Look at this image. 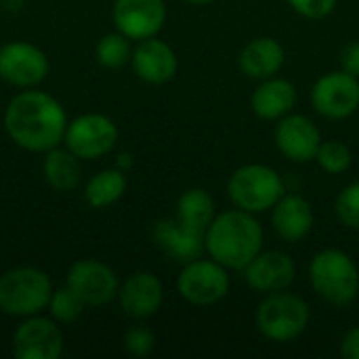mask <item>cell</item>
I'll use <instances>...</instances> for the list:
<instances>
[{
  "label": "cell",
  "instance_id": "ba28073f",
  "mask_svg": "<svg viewBox=\"0 0 359 359\" xmlns=\"http://www.w3.org/2000/svg\"><path fill=\"white\" fill-rule=\"evenodd\" d=\"M63 143L80 160H97L116 147L118 126L105 114H82L67 124Z\"/></svg>",
  "mask_w": 359,
  "mask_h": 359
},
{
  "label": "cell",
  "instance_id": "d6986e66",
  "mask_svg": "<svg viewBox=\"0 0 359 359\" xmlns=\"http://www.w3.org/2000/svg\"><path fill=\"white\" fill-rule=\"evenodd\" d=\"M271 210V225L284 242H301L311 233L313 208L301 194H284Z\"/></svg>",
  "mask_w": 359,
  "mask_h": 359
},
{
  "label": "cell",
  "instance_id": "cb8c5ba5",
  "mask_svg": "<svg viewBox=\"0 0 359 359\" xmlns=\"http://www.w3.org/2000/svg\"><path fill=\"white\" fill-rule=\"evenodd\" d=\"M126 175L120 168H105L93 175L84 187V200L93 208H109L126 194Z\"/></svg>",
  "mask_w": 359,
  "mask_h": 359
},
{
  "label": "cell",
  "instance_id": "83f0119b",
  "mask_svg": "<svg viewBox=\"0 0 359 359\" xmlns=\"http://www.w3.org/2000/svg\"><path fill=\"white\" fill-rule=\"evenodd\" d=\"M334 212L339 221L349 227V229H359V181L349 183L334 202Z\"/></svg>",
  "mask_w": 359,
  "mask_h": 359
},
{
  "label": "cell",
  "instance_id": "4dcf8cb0",
  "mask_svg": "<svg viewBox=\"0 0 359 359\" xmlns=\"http://www.w3.org/2000/svg\"><path fill=\"white\" fill-rule=\"evenodd\" d=\"M341 65L347 74L359 78V40L349 42L343 50H341Z\"/></svg>",
  "mask_w": 359,
  "mask_h": 359
},
{
  "label": "cell",
  "instance_id": "6da1fadb",
  "mask_svg": "<svg viewBox=\"0 0 359 359\" xmlns=\"http://www.w3.org/2000/svg\"><path fill=\"white\" fill-rule=\"evenodd\" d=\"M67 124L65 107L44 90H23L4 109V128L11 141L36 154L61 145Z\"/></svg>",
  "mask_w": 359,
  "mask_h": 359
},
{
  "label": "cell",
  "instance_id": "52a82bcc",
  "mask_svg": "<svg viewBox=\"0 0 359 359\" xmlns=\"http://www.w3.org/2000/svg\"><path fill=\"white\" fill-rule=\"evenodd\" d=\"M231 280L229 269L217 263L215 259H196L185 263L179 273L177 290L179 294L198 307H208L223 301L229 292Z\"/></svg>",
  "mask_w": 359,
  "mask_h": 359
},
{
  "label": "cell",
  "instance_id": "9c48e42d",
  "mask_svg": "<svg viewBox=\"0 0 359 359\" xmlns=\"http://www.w3.org/2000/svg\"><path fill=\"white\" fill-rule=\"evenodd\" d=\"M313 109L328 120H345L359 109V78L345 69L324 74L311 88Z\"/></svg>",
  "mask_w": 359,
  "mask_h": 359
},
{
  "label": "cell",
  "instance_id": "ac0fdd59",
  "mask_svg": "<svg viewBox=\"0 0 359 359\" xmlns=\"http://www.w3.org/2000/svg\"><path fill=\"white\" fill-rule=\"evenodd\" d=\"M151 238H154L156 246L168 259L183 263V265L200 259L202 252L206 250L204 233L183 225L177 217L175 219H160L151 229Z\"/></svg>",
  "mask_w": 359,
  "mask_h": 359
},
{
  "label": "cell",
  "instance_id": "ffe728a7",
  "mask_svg": "<svg viewBox=\"0 0 359 359\" xmlns=\"http://www.w3.org/2000/svg\"><path fill=\"white\" fill-rule=\"evenodd\" d=\"M297 105V88L290 80L271 76L261 80L250 97V107L261 120H280Z\"/></svg>",
  "mask_w": 359,
  "mask_h": 359
},
{
  "label": "cell",
  "instance_id": "8fae6325",
  "mask_svg": "<svg viewBox=\"0 0 359 359\" xmlns=\"http://www.w3.org/2000/svg\"><path fill=\"white\" fill-rule=\"evenodd\" d=\"M63 345L65 339L57 322L40 313L23 318L13 332V355L17 359H59Z\"/></svg>",
  "mask_w": 359,
  "mask_h": 359
},
{
  "label": "cell",
  "instance_id": "f546056e",
  "mask_svg": "<svg viewBox=\"0 0 359 359\" xmlns=\"http://www.w3.org/2000/svg\"><path fill=\"white\" fill-rule=\"evenodd\" d=\"M339 0H288L294 13L307 19H324L328 17Z\"/></svg>",
  "mask_w": 359,
  "mask_h": 359
},
{
  "label": "cell",
  "instance_id": "603a6c76",
  "mask_svg": "<svg viewBox=\"0 0 359 359\" xmlns=\"http://www.w3.org/2000/svg\"><path fill=\"white\" fill-rule=\"evenodd\" d=\"M215 217H217L215 200L206 189L191 187V189H185L179 196V200H177V219L183 225L206 233V229H208V225L212 223Z\"/></svg>",
  "mask_w": 359,
  "mask_h": 359
},
{
  "label": "cell",
  "instance_id": "4316f807",
  "mask_svg": "<svg viewBox=\"0 0 359 359\" xmlns=\"http://www.w3.org/2000/svg\"><path fill=\"white\" fill-rule=\"evenodd\" d=\"M316 162L328 175H343L345 170H349V166L353 162V154L343 141L328 139V141H322L318 156H316Z\"/></svg>",
  "mask_w": 359,
  "mask_h": 359
},
{
  "label": "cell",
  "instance_id": "2e32d148",
  "mask_svg": "<svg viewBox=\"0 0 359 359\" xmlns=\"http://www.w3.org/2000/svg\"><path fill=\"white\" fill-rule=\"evenodd\" d=\"M164 301L162 282L149 271H137L124 280L118 290L120 309L133 320H145L158 313Z\"/></svg>",
  "mask_w": 359,
  "mask_h": 359
},
{
  "label": "cell",
  "instance_id": "9a60e30c",
  "mask_svg": "<svg viewBox=\"0 0 359 359\" xmlns=\"http://www.w3.org/2000/svg\"><path fill=\"white\" fill-rule=\"evenodd\" d=\"M242 271L248 288L261 294H273L286 290L297 276L294 261L290 259V255L282 250H267V252L261 250Z\"/></svg>",
  "mask_w": 359,
  "mask_h": 359
},
{
  "label": "cell",
  "instance_id": "277c9868",
  "mask_svg": "<svg viewBox=\"0 0 359 359\" xmlns=\"http://www.w3.org/2000/svg\"><path fill=\"white\" fill-rule=\"evenodd\" d=\"M50 278L36 267H15L0 276V311L11 318H29L48 309Z\"/></svg>",
  "mask_w": 359,
  "mask_h": 359
},
{
  "label": "cell",
  "instance_id": "4fadbf2b",
  "mask_svg": "<svg viewBox=\"0 0 359 359\" xmlns=\"http://www.w3.org/2000/svg\"><path fill=\"white\" fill-rule=\"evenodd\" d=\"M111 19L116 29L130 40L154 38L166 23V4L164 0H116Z\"/></svg>",
  "mask_w": 359,
  "mask_h": 359
},
{
  "label": "cell",
  "instance_id": "44dd1931",
  "mask_svg": "<svg viewBox=\"0 0 359 359\" xmlns=\"http://www.w3.org/2000/svg\"><path fill=\"white\" fill-rule=\"evenodd\" d=\"M284 59H286V53H284V46L280 44V40L261 36V38L250 40L242 48L238 63H240V69L248 78L265 80V78L276 76L282 69Z\"/></svg>",
  "mask_w": 359,
  "mask_h": 359
},
{
  "label": "cell",
  "instance_id": "e0dca14e",
  "mask_svg": "<svg viewBox=\"0 0 359 359\" xmlns=\"http://www.w3.org/2000/svg\"><path fill=\"white\" fill-rule=\"evenodd\" d=\"M130 63L135 74L149 84L170 82L179 69V59L172 46L164 40H158L156 36L139 40V44L133 48Z\"/></svg>",
  "mask_w": 359,
  "mask_h": 359
},
{
  "label": "cell",
  "instance_id": "30bf717a",
  "mask_svg": "<svg viewBox=\"0 0 359 359\" xmlns=\"http://www.w3.org/2000/svg\"><path fill=\"white\" fill-rule=\"evenodd\" d=\"M50 72L48 57L36 44L13 40L0 46V80L17 88H34Z\"/></svg>",
  "mask_w": 359,
  "mask_h": 359
},
{
  "label": "cell",
  "instance_id": "1f68e13d",
  "mask_svg": "<svg viewBox=\"0 0 359 359\" xmlns=\"http://www.w3.org/2000/svg\"><path fill=\"white\" fill-rule=\"evenodd\" d=\"M341 355L345 359H359V326L351 328L341 341Z\"/></svg>",
  "mask_w": 359,
  "mask_h": 359
},
{
  "label": "cell",
  "instance_id": "836d02e7",
  "mask_svg": "<svg viewBox=\"0 0 359 359\" xmlns=\"http://www.w3.org/2000/svg\"><path fill=\"white\" fill-rule=\"evenodd\" d=\"M185 2H191V4H210L215 0H185Z\"/></svg>",
  "mask_w": 359,
  "mask_h": 359
},
{
  "label": "cell",
  "instance_id": "8992f818",
  "mask_svg": "<svg viewBox=\"0 0 359 359\" xmlns=\"http://www.w3.org/2000/svg\"><path fill=\"white\" fill-rule=\"evenodd\" d=\"M311 313L307 303L286 290L267 294L257 307V328L273 343H288L299 339L309 326Z\"/></svg>",
  "mask_w": 359,
  "mask_h": 359
},
{
  "label": "cell",
  "instance_id": "7a4b0ae2",
  "mask_svg": "<svg viewBox=\"0 0 359 359\" xmlns=\"http://www.w3.org/2000/svg\"><path fill=\"white\" fill-rule=\"evenodd\" d=\"M263 240L261 223L240 208L217 215L204 233L206 252L229 271H242L263 250Z\"/></svg>",
  "mask_w": 359,
  "mask_h": 359
},
{
  "label": "cell",
  "instance_id": "f1b7e54d",
  "mask_svg": "<svg viewBox=\"0 0 359 359\" xmlns=\"http://www.w3.org/2000/svg\"><path fill=\"white\" fill-rule=\"evenodd\" d=\"M124 351L133 358H147L156 347V337L145 326H133L124 334Z\"/></svg>",
  "mask_w": 359,
  "mask_h": 359
},
{
  "label": "cell",
  "instance_id": "d4e9b609",
  "mask_svg": "<svg viewBox=\"0 0 359 359\" xmlns=\"http://www.w3.org/2000/svg\"><path fill=\"white\" fill-rule=\"evenodd\" d=\"M133 57V46H130V38H126L122 32H114V34H105L97 46H95V59L99 65L107 67V69H120L124 67Z\"/></svg>",
  "mask_w": 359,
  "mask_h": 359
},
{
  "label": "cell",
  "instance_id": "7c38bea8",
  "mask_svg": "<svg viewBox=\"0 0 359 359\" xmlns=\"http://www.w3.org/2000/svg\"><path fill=\"white\" fill-rule=\"evenodd\" d=\"M65 286H69L86 307L107 305L118 297L120 290V282L114 269L97 259L76 261L67 271Z\"/></svg>",
  "mask_w": 359,
  "mask_h": 359
},
{
  "label": "cell",
  "instance_id": "d6a6232c",
  "mask_svg": "<svg viewBox=\"0 0 359 359\" xmlns=\"http://www.w3.org/2000/svg\"><path fill=\"white\" fill-rule=\"evenodd\" d=\"M133 166V156L130 154H120L118 158H116V168H120V170H128Z\"/></svg>",
  "mask_w": 359,
  "mask_h": 359
},
{
  "label": "cell",
  "instance_id": "7402d4cb",
  "mask_svg": "<svg viewBox=\"0 0 359 359\" xmlns=\"http://www.w3.org/2000/svg\"><path fill=\"white\" fill-rule=\"evenodd\" d=\"M42 175H44V181L55 191H72L78 187L80 177H82L80 158L74 151H69L67 147L57 145L44 154Z\"/></svg>",
  "mask_w": 359,
  "mask_h": 359
},
{
  "label": "cell",
  "instance_id": "5bb4252c",
  "mask_svg": "<svg viewBox=\"0 0 359 359\" xmlns=\"http://www.w3.org/2000/svg\"><path fill=\"white\" fill-rule=\"evenodd\" d=\"M273 139L280 154L297 164H307L316 160L318 149L324 141L320 128L303 114H288L280 118Z\"/></svg>",
  "mask_w": 359,
  "mask_h": 359
},
{
  "label": "cell",
  "instance_id": "3957f363",
  "mask_svg": "<svg viewBox=\"0 0 359 359\" xmlns=\"http://www.w3.org/2000/svg\"><path fill=\"white\" fill-rule=\"evenodd\" d=\"M309 280L313 290L334 307H347L359 297L358 265L339 248L320 250L311 259Z\"/></svg>",
  "mask_w": 359,
  "mask_h": 359
},
{
  "label": "cell",
  "instance_id": "5b68a950",
  "mask_svg": "<svg viewBox=\"0 0 359 359\" xmlns=\"http://www.w3.org/2000/svg\"><path fill=\"white\" fill-rule=\"evenodd\" d=\"M227 194L236 208L246 212H265L286 194L282 175L267 164H244L227 181Z\"/></svg>",
  "mask_w": 359,
  "mask_h": 359
},
{
  "label": "cell",
  "instance_id": "484cf974",
  "mask_svg": "<svg viewBox=\"0 0 359 359\" xmlns=\"http://www.w3.org/2000/svg\"><path fill=\"white\" fill-rule=\"evenodd\" d=\"M84 309H86L84 301L69 286L53 290V297L48 301V311H50L55 322H59V324H74L76 320L82 318Z\"/></svg>",
  "mask_w": 359,
  "mask_h": 359
}]
</instances>
